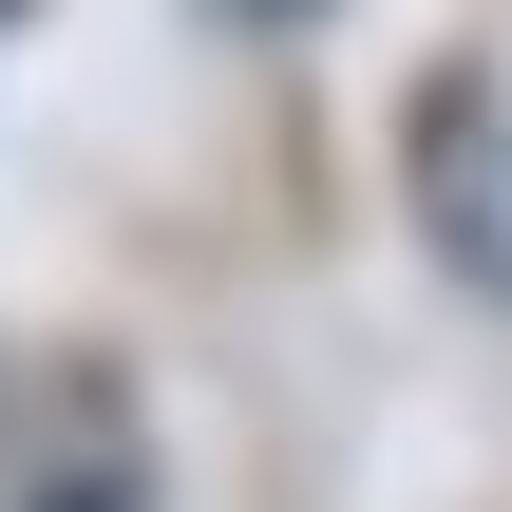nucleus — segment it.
Listing matches in <instances>:
<instances>
[{
    "instance_id": "1",
    "label": "nucleus",
    "mask_w": 512,
    "mask_h": 512,
    "mask_svg": "<svg viewBox=\"0 0 512 512\" xmlns=\"http://www.w3.org/2000/svg\"><path fill=\"white\" fill-rule=\"evenodd\" d=\"M247 19H285V0H247Z\"/></svg>"
}]
</instances>
